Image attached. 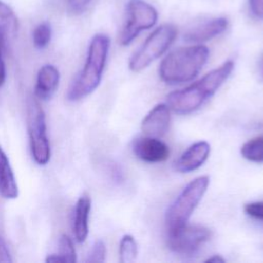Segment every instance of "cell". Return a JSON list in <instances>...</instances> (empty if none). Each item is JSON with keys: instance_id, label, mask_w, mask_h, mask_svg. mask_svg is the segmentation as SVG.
<instances>
[{"instance_id": "1", "label": "cell", "mask_w": 263, "mask_h": 263, "mask_svg": "<svg viewBox=\"0 0 263 263\" xmlns=\"http://www.w3.org/2000/svg\"><path fill=\"white\" fill-rule=\"evenodd\" d=\"M233 68V62L227 61L191 85L171 92L167 96L170 108L180 114H188L197 110L230 76Z\"/></svg>"}, {"instance_id": "2", "label": "cell", "mask_w": 263, "mask_h": 263, "mask_svg": "<svg viewBox=\"0 0 263 263\" xmlns=\"http://www.w3.org/2000/svg\"><path fill=\"white\" fill-rule=\"evenodd\" d=\"M110 39L105 34L92 37L82 71L77 75L67 92V99L75 102L91 93L100 84L106 65Z\"/></svg>"}, {"instance_id": "3", "label": "cell", "mask_w": 263, "mask_h": 263, "mask_svg": "<svg viewBox=\"0 0 263 263\" xmlns=\"http://www.w3.org/2000/svg\"><path fill=\"white\" fill-rule=\"evenodd\" d=\"M209 53V48L204 45L175 49L162 60L159 67V76L168 84L190 81L206 63Z\"/></svg>"}, {"instance_id": "4", "label": "cell", "mask_w": 263, "mask_h": 263, "mask_svg": "<svg viewBox=\"0 0 263 263\" xmlns=\"http://www.w3.org/2000/svg\"><path fill=\"white\" fill-rule=\"evenodd\" d=\"M210 184L208 176H201L192 180L179 194L168 208L165 215V223L168 232L184 226L189 220L194 209L205 193Z\"/></svg>"}, {"instance_id": "5", "label": "cell", "mask_w": 263, "mask_h": 263, "mask_svg": "<svg viewBox=\"0 0 263 263\" xmlns=\"http://www.w3.org/2000/svg\"><path fill=\"white\" fill-rule=\"evenodd\" d=\"M177 29L171 24H165L155 29L138 51L129 60V69L139 72L158 59L174 42Z\"/></svg>"}, {"instance_id": "6", "label": "cell", "mask_w": 263, "mask_h": 263, "mask_svg": "<svg viewBox=\"0 0 263 263\" xmlns=\"http://www.w3.org/2000/svg\"><path fill=\"white\" fill-rule=\"evenodd\" d=\"M28 133L34 160L40 165L46 164L50 159V144L46 134L45 114L35 100L28 102Z\"/></svg>"}, {"instance_id": "7", "label": "cell", "mask_w": 263, "mask_h": 263, "mask_svg": "<svg viewBox=\"0 0 263 263\" xmlns=\"http://www.w3.org/2000/svg\"><path fill=\"white\" fill-rule=\"evenodd\" d=\"M156 9L144 0H129L126 6V17L120 32L122 45L129 44L143 30L150 29L157 22Z\"/></svg>"}, {"instance_id": "8", "label": "cell", "mask_w": 263, "mask_h": 263, "mask_svg": "<svg viewBox=\"0 0 263 263\" xmlns=\"http://www.w3.org/2000/svg\"><path fill=\"white\" fill-rule=\"evenodd\" d=\"M211 230L200 225H184L168 232L167 245L172 251L183 256H192L210 239Z\"/></svg>"}, {"instance_id": "9", "label": "cell", "mask_w": 263, "mask_h": 263, "mask_svg": "<svg viewBox=\"0 0 263 263\" xmlns=\"http://www.w3.org/2000/svg\"><path fill=\"white\" fill-rule=\"evenodd\" d=\"M135 155L147 162H161L168 158L170 148L162 141L153 137H139L133 142Z\"/></svg>"}, {"instance_id": "10", "label": "cell", "mask_w": 263, "mask_h": 263, "mask_svg": "<svg viewBox=\"0 0 263 263\" xmlns=\"http://www.w3.org/2000/svg\"><path fill=\"white\" fill-rule=\"evenodd\" d=\"M171 122V114L167 105H156L143 119L142 130L146 136L160 138L168 129Z\"/></svg>"}, {"instance_id": "11", "label": "cell", "mask_w": 263, "mask_h": 263, "mask_svg": "<svg viewBox=\"0 0 263 263\" xmlns=\"http://www.w3.org/2000/svg\"><path fill=\"white\" fill-rule=\"evenodd\" d=\"M210 151V145L204 141L191 145L176 161V170L181 173H188L198 168L209 157Z\"/></svg>"}, {"instance_id": "12", "label": "cell", "mask_w": 263, "mask_h": 263, "mask_svg": "<svg viewBox=\"0 0 263 263\" xmlns=\"http://www.w3.org/2000/svg\"><path fill=\"white\" fill-rule=\"evenodd\" d=\"M227 26L228 21L225 17L212 18L190 29L184 35V39L187 42H204L223 33Z\"/></svg>"}, {"instance_id": "13", "label": "cell", "mask_w": 263, "mask_h": 263, "mask_svg": "<svg viewBox=\"0 0 263 263\" xmlns=\"http://www.w3.org/2000/svg\"><path fill=\"white\" fill-rule=\"evenodd\" d=\"M60 82V73L59 70L53 65H44L42 66L36 78L35 84V96L42 100H49L53 93Z\"/></svg>"}, {"instance_id": "14", "label": "cell", "mask_w": 263, "mask_h": 263, "mask_svg": "<svg viewBox=\"0 0 263 263\" xmlns=\"http://www.w3.org/2000/svg\"><path fill=\"white\" fill-rule=\"evenodd\" d=\"M91 200L87 194L81 195L75 205L73 231L78 242H83L88 235V218L90 213Z\"/></svg>"}, {"instance_id": "15", "label": "cell", "mask_w": 263, "mask_h": 263, "mask_svg": "<svg viewBox=\"0 0 263 263\" xmlns=\"http://www.w3.org/2000/svg\"><path fill=\"white\" fill-rule=\"evenodd\" d=\"M17 28V18L13 10L9 5L0 1V44L3 46L4 50L14 39Z\"/></svg>"}, {"instance_id": "16", "label": "cell", "mask_w": 263, "mask_h": 263, "mask_svg": "<svg viewBox=\"0 0 263 263\" xmlns=\"http://www.w3.org/2000/svg\"><path fill=\"white\" fill-rule=\"evenodd\" d=\"M0 194L7 199L16 198L18 188L5 152L0 146Z\"/></svg>"}, {"instance_id": "17", "label": "cell", "mask_w": 263, "mask_h": 263, "mask_svg": "<svg viewBox=\"0 0 263 263\" xmlns=\"http://www.w3.org/2000/svg\"><path fill=\"white\" fill-rule=\"evenodd\" d=\"M240 153L248 160L263 162V136L246 142L241 146Z\"/></svg>"}, {"instance_id": "18", "label": "cell", "mask_w": 263, "mask_h": 263, "mask_svg": "<svg viewBox=\"0 0 263 263\" xmlns=\"http://www.w3.org/2000/svg\"><path fill=\"white\" fill-rule=\"evenodd\" d=\"M137 242L132 235H124L119 245V260L121 263H130L137 257Z\"/></svg>"}, {"instance_id": "19", "label": "cell", "mask_w": 263, "mask_h": 263, "mask_svg": "<svg viewBox=\"0 0 263 263\" xmlns=\"http://www.w3.org/2000/svg\"><path fill=\"white\" fill-rule=\"evenodd\" d=\"M55 254L60 257L62 263H65V262L73 263L77 261L74 245L71 238L66 234H63L60 237L59 245H58V253Z\"/></svg>"}, {"instance_id": "20", "label": "cell", "mask_w": 263, "mask_h": 263, "mask_svg": "<svg viewBox=\"0 0 263 263\" xmlns=\"http://www.w3.org/2000/svg\"><path fill=\"white\" fill-rule=\"evenodd\" d=\"M33 43L37 48H44L50 41L51 29L48 23L39 24L33 31Z\"/></svg>"}, {"instance_id": "21", "label": "cell", "mask_w": 263, "mask_h": 263, "mask_svg": "<svg viewBox=\"0 0 263 263\" xmlns=\"http://www.w3.org/2000/svg\"><path fill=\"white\" fill-rule=\"evenodd\" d=\"M105 258H106V247H105V243L102 241V240H97L88 255H87V258H86V262L88 263H101V262H104L105 261Z\"/></svg>"}, {"instance_id": "22", "label": "cell", "mask_w": 263, "mask_h": 263, "mask_svg": "<svg viewBox=\"0 0 263 263\" xmlns=\"http://www.w3.org/2000/svg\"><path fill=\"white\" fill-rule=\"evenodd\" d=\"M245 212L249 216L263 221V201H256L246 204Z\"/></svg>"}, {"instance_id": "23", "label": "cell", "mask_w": 263, "mask_h": 263, "mask_svg": "<svg viewBox=\"0 0 263 263\" xmlns=\"http://www.w3.org/2000/svg\"><path fill=\"white\" fill-rule=\"evenodd\" d=\"M249 5L252 14L259 20H263V0H249Z\"/></svg>"}, {"instance_id": "24", "label": "cell", "mask_w": 263, "mask_h": 263, "mask_svg": "<svg viewBox=\"0 0 263 263\" xmlns=\"http://www.w3.org/2000/svg\"><path fill=\"white\" fill-rule=\"evenodd\" d=\"M68 1L71 9L78 13L83 11L88 6L91 0H68Z\"/></svg>"}, {"instance_id": "25", "label": "cell", "mask_w": 263, "mask_h": 263, "mask_svg": "<svg viewBox=\"0 0 263 263\" xmlns=\"http://www.w3.org/2000/svg\"><path fill=\"white\" fill-rule=\"evenodd\" d=\"M12 261L9 250L5 243V241L0 237V262L10 263Z\"/></svg>"}, {"instance_id": "26", "label": "cell", "mask_w": 263, "mask_h": 263, "mask_svg": "<svg viewBox=\"0 0 263 263\" xmlns=\"http://www.w3.org/2000/svg\"><path fill=\"white\" fill-rule=\"evenodd\" d=\"M3 51H4V48L0 44V87L4 84L5 77H6L5 64H4V61H3Z\"/></svg>"}, {"instance_id": "27", "label": "cell", "mask_w": 263, "mask_h": 263, "mask_svg": "<svg viewBox=\"0 0 263 263\" xmlns=\"http://www.w3.org/2000/svg\"><path fill=\"white\" fill-rule=\"evenodd\" d=\"M205 262H224V259H223V258H221L220 256L215 255V256H213V257L209 258Z\"/></svg>"}, {"instance_id": "28", "label": "cell", "mask_w": 263, "mask_h": 263, "mask_svg": "<svg viewBox=\"0 0 263 263\" xmlns=\"http://www.w3.org/2000/svg\"><path fill=\"white\" fill-rule=\"evenodd\" d=\"M262 68H263V66H262Z\"/></svg>"}]
</instances>
